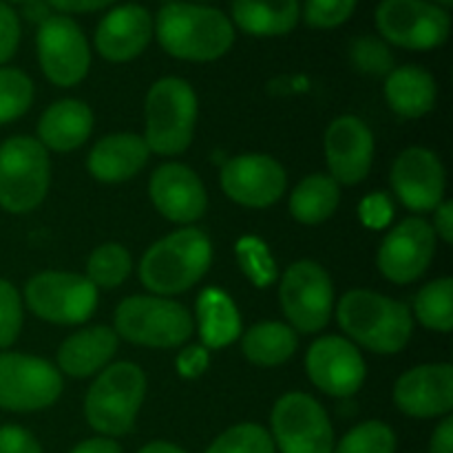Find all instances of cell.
Instances as JSON below:
<instances>
[{"instance_id": "6da1fadb", "label": "cell", "mask_w": 453, "mask_h": 453, "mask_svg": "<svg viewBox=\"0 0 453 453\" xmlns=\"http://www.w3.org/2000/svg\"><path fill=\"white\" fill-rule=\"evenodd\" d=\"M164 51L188 62H212L230 51L234 27L224 12L195 3H168L153 25Z\"/></svg>"}, {"instance_id": "7a4b0ae2", "label": "cell", "mask_w": 453, "mask_h": 453, "mask_svg": "<svg viewBox=\"0 0 453 453\" xmlns=\"http://www.w3.org/2000/svg\"><path fill=\"white\" fill-rule=\"evenodd\" d=\"M336 319L349 339L376 354L401 352L414 332V317L405 303L372 290L345 292Z\"/></svg>"}, {"instance_id": "3957f363", "label": "cell", "mask_w": 453, "mask_h": 453, "mask_svg": "<svg viewBox=\"0 0 453 453\" xmlns=\"http://www.w3.org/2000/svg\"><path fill=\"white\" fill-rule=\"evenodd\" d=\"M211 261L208 234L199 228H181L146 250L140 261V279L157 296L181 295L202 281Z\"/></svg>"}, {"instance_id": "277c9868", "label": "cell", "mask_w": 453, "mask_h": 453, "mask_svg": "<svg viewBox=\"0 0 453 453\" xmlns=\"http://www.w3.org/2000/svg\"><path fill=\"white\" fill-rule=\"evenodd\" d=\"M146 396V376L135 363H113L87 392L84 416L102 436H124L135 425Z\"/></svg>"}, {"instance_id": "5b68a950", "label": "cell", "mask_w": 453, "mask_h": 453, "mask_svg": "<svg viewBox=\"0 0 453 453\" xmlns=\"http://www.w3.org/2000/svg\"><path fill=\"white\" fill-rule=\"evenodd\" d=\"M146 133L149 150L180 155L193 142L197 124V96L181 78H162L146 93Z\"/></svg>"}, {"instance_id": "8992f818", "label": "cell", "mask_w": 453, "mask_h": 453, "mask_svg": "<svg viewBox=\"0 0 453 453\" xmlns=\"http://www.w3.org/2000/svg\"><path fill=\"white\" fill-rule=\"evenodd\" d=\"M115 334L144 348H180L193 334V317L173 299L157 295L128 296L115 310Z\"/></svg>"}, {"instance_id": "52a82bcc", "label": "cell", "mask_w": 453, "mask_h": 453, "mask_svg": "<svg viewBox=\"0 0 453 453\" xmlns=\"http://www.w3.org/2000/svg\"><path fill=\"white\" fill-rule=\"evenodd\" d=\"M51 181L49 153L38 140L16 135L0 144V208L25 215L44 202Z\"/></svg>"}, {"instance_id": "ba28073f", "label": "cell", "mask_w": 453, "mask_h": 453, "mask_svg": "<svg viewBox=\"0 0 453 453\" xmlns=\"http://www.w3.org/2000/svg\"><path fill=\"white\" fill-rule=\"evenodd\" d=\"M279 296L292 330L301 334H314L330 323L332 308H334V286L327 270L317 261L303 259L292 264L283 273Z\"/></svg>"}, {"instance_id": "9c48e42d", "label": "cell", "mask_w": 453, "mask_h": 453, "mask_svg": "<svg viewBox=\"0 0 453 453\" xmlns=\"http://www.w3.org/2000/svg\"><path fill=\"white\" fill-rule=\"evenodd\" d=\"M383 40L410 51H429L447 42L449 12L432 0H380L374 13Z\"/></svg>"}, {"instance_id": "30bf717a", "label": "cell", "mask_w": 453, "mask_h": 453, "mask_svg": "<svg viewBox=\"0 0 453 453\" xmlns=\"http://www.w3.org/2000/svg\"><path fill=\"white\" fill-rule=\"evenodd\" d=\"M31 312L56 326H80L88 321L97 305V288L75 273H40L25 286Z\"/></svg>"}, {"instance_id": "8fae6325", "label": "cell", "mask_w": 453, "mask_h": 453, "mask_svg": "<svg viewBox=\"0 0 453 453\" xmlns=\"http://www.w3.org/2000/svg\"><path fill=\"white\" fill-rule=\"evenodd\" d=\"M273 442L281 453H332L334 432L321 403L303 392L286 394L270 414Z\"/></svg>"}, {"instance_id": "7c38bea8", "label": "cell", "mask_w": 453, "mask_h": 453, "mask_svg": "<svg viewBox=\"0 0 453 453\" xmlns=\"http://www.w3.org/2000/svg\"><path fill=\"white\" fill-rule=\"evenodd\" d=\"M62 394L60 370L38 357L0 354V410L38 411L51 407Z\"/></svg>"}, {"instance_id": "4fadbf2b", "label": "cell", "mask_w": 453, "mask_h": 453, "mask_svg": "<svg viewBox=\"0 0 453 453\" xmlns=\"http://www.w3.org/2000/svg\"><path fill=\"white\" fill-rule=\"evenodd\" d=\"M40 69L56 87H75L91 66V51L78 22L69 16H49L35 35Z\"/></svg>"}, {"instance_id": "5bb4252c", "label": "cell", "mask_w": 453, "mask_h": 453, "mask_svg": "<svg viewBox=\"0 0 453 453\" xmlns=\"http://www.w3.org/2000/svg\"><path fill=\"white\" fill-rule=\"evenodd\" d=\"M436 252V233L420 217H407L383 239L376 264L385 279L398 286L423 277Z\"/></svg>"}, {"instance_id": "9a60e30c", "label": "cell", "mask_w": 453, "mask_h": 453, "mask_svg": "<svg viewBox=\"0 0 453 453\" xmlns=\"http://www.w3.org/2000/svg\"><path fill=\"white\" fill-rule=\"evenodd\" d=\"M219 184L239 206L268 208L286 193L288 175L281 164L270 155L246 153L224 164Z\"/></svg>"}, {"instance_id": "2e32d148", "label": "cell", "mask_w": 453, "mask_h": 453, "mask_svg": "<svg viewBox=\"0 0 453 453\" xmlns=\"http://www.w3.org/2000/svg\"><path fill=\"white\" fill-rule=\"evenodd\" d=\"M308 379L321 392L334 398H349L363 388L367 365L357 345L343 336H321L305 354Z\"/></svg>"}, {"instance_id": "e0dca14e", "label": "cell", "mask_w": 453, "mask_h": 453, "mask_svg": "<svg viewBox=\"0 0 453 453\" xmlns=\"http://www.w3.org/2000/svg\"><path fill=\"white\" fill-rule=\"evenodd\" d=\"M392 188L414 212H432L445 195V166L436 153L423 146L405 149L392 164Z\"/></svg>"}, {"instance_id": "ac0fdd59", "label": "cell", "mask_w": 453, "mask_h": 453, "mask_svg": "<svg viewBox=\"0 0 453 453\" xmlns=\"http://www.w3.org/2000/svg\"><path fill=\"white\" fill-rule=\"evenodd\" d=\"M326 162L336 184L354 186L363 181L374 162V135L357 115H341L327 127Z\"/></svg>"}, {"instance_id": "d6986e66", "label": "cell", "mask_w": 453, "mask_h": 453, "mask_svg": "<svg viewBox=\"0 0 453 453\" xmlns=\"http://www.w3.org/2000/svg\"><path fill=\"white\" fill-rule=\"evenodd\" d=\"M149 195L159 215L175 224H193L202 219L208 208L206 188L197 173L186 164H162L150 175Z\"/></svg>"}, {"instance_id": "ffe728a7", "label": "cell", "mask_w": 453, "mask_h": 453, "mask_svg": "<svg viewBox=\"0 0 453 453\" xmlns=\"http://www.w3.org/2000/svg\"><path fill=\"white\" fill-rule=\"evenodd\" d=\"M394 405L414 418H436L453 410V367L429 363L405 372L394 385Z\"/></svg>"}, {"instance_id": "44dd1931", "label": "cell", "mask_w": 453, "mask_h": 453, "mask_svg": "<svg viewBox=\"0 0 453 453\" xmlns=\"http://www.w3.org/2000/svg\"><path fill=\"white\" fill-rule=\"evenodd\" d=\"M153 38V16L142 4L115 7L96 29V49L109 62H131L144 53Z\"/></svg>"}, {"instance_id": "7402d4cb", "label": "cell", "mask_w": 453, "mask_h": 453, "mask_svg": "<svg viewBox=\"0 0 453 453\" xmlns=\"http://www.w3.org/2000/svg\"><path fill=\"white\" fill-rule=\"evenodd\" d=\"M149 146L144 137L135 133H113L106 135L93 146L88 153L87 168L97 181L104 184H119L131 180L149 162Z\"/></svg>"}, {"instance_id": "603a6c76", "label": "cell", "mask_w": 453, "mask_h": 453, "mask_svg": "<svg viewBox=\"0 0 453 453\" xmlns=\"http://www.w3.org/2000/svg\"><path fill=\"white\" fill-rule=\"evenodd\" d=\"M115 349H118L115 330L106 326L87 327L62 341L58 348V370L73 379H87L106 367Z\"/></svg>"}, {"instance_id": "cb8c5ba5", "label": "cell", "mask_w": 453, "mask_h": 453, "mask_svg": "<svg viewBox=\"0 0 453 453\" xmlns=\"http://www.w3.org/2000/svg\"><path fill=\"white\" fill-rule=\"evenodd\" d=\"M93 131V111L80 100H60L38 122V142L44 149L69 153L80 149Z\"/></svg>"}, {"instance_id": "d4e9b609", "label": "cell", "mask_w": 453, "mask_h": 453, "mask_svg": "<svg viewBox=\"0 0 453 453\" xmlns=\"http://www.w3.org/2000/svg\"><path fill=\"white\" fill-rule=\"evenodd\" d=\"M385 97L401 118H423L436 104V80L423 66H394L385 80Z\"/></svg>"}, {"instance_id": "484cf974", "label": "cell", "mask_w": 453, "mask_h": 453, "mask_svg": "<svg viewBox=\"0 0 453 453\" xmlns=\"http://www.w3.org/2000/svg\"><path fill=\"white\" fill-rule=\"evenodd\" d=\"M301 16L299 0H233L234 25L248 35H286Z\"/></svg>"}, {"instance_id": "4316f807", "label": "cell", "mask_w": 453, "mask_h": 453, "mask_svg": "<svg viewBox=\"0 0 453 453\" xmlns=\"http://www.w3.org/2000/svg\"><path fill=\"white\" fill-rule=\"evenodd\" d=\"M199 336L206 349L234 343L242 334V317L234 301L219 288H206L197 299Z\"/></svg>"}, {"instance_id": "83f0119b", "label": "cell", "mask_w": 453, "mask_h": 453, "mask_svg": "<svg viewBox=\"0 0 453 453\" xmlns=\"http://www.w3.org/2000/svg\"><path fill=\"white\" fill-rule=\"evenodd\" d=\"M341 188L330 175L314 173L301 180L290 195V212L296 221L308 226L323 224L336 212Z\"/></svg>"}, {"instance_id": "f1b7e54d", "label": "cell", "mask_w": 453, "mask_h": 453, "mask_svg": "<svg viewBox=\"0 0 453 453\" xmlns=\"http://www.w3.org/2000/svg\"><path fill=\"white\" fill-rule=\"evenodd\" d=\"M295 330L286 323L265 321L257 323L243 334L242 348L250 363L261 367H277L286 363L296 352Z\"/></svg>"}, {"instance_id": "f546056e", "label": "cell", "mask_w": 453, "mask_h": 453, "mask_svg": "<svg viewBox=\"0 0 453 453\" xmlns=\"http://www.w3.org/2000/svg\"><path fill=\"white\" fill-rule=\"evenodd\" d=\"M425 327L436 332L453 330V279L429 281L414 299V314Z\"/></svg>"}, {"instance_id": "4dcf8cb0", "label": "cell", "mask_w": 453, "mask_h": 453, "mask_svg": "<svg viewBox=\"0 0 453 453\" xmlns=\"http://www.w3.org/2000/svg\"><path fill=\"white\" fill-rule=\"evenodd\" d=\"M131 268V252L122 243H102L88 257L87 279L96 288H118L127 281Z\"/></svg>"}, {"instance_id": "1f68e13d", "label": "cell", "mask_w": 453, "mask_h": 453, "mask_svg": "<svg viewBox=\"0 0 453 453\" xmlns=\"http://www.w3.org/2000/svg\"><path fill=\"white\" fill-rule=\"evenodd\" d=\"M239 268L257 288H268L277 281V264L270 255L268 246L259 237H242L234 246Z\"/></svg>"}, {"instance_id": "d6a6232c", "label": "cell", "mask_w": 453, "mask_h": 453, "mask_svg": "<svg viewBox=\"0 0 453 453\" xmlns=\"http://www.w3.org/2000/svg\"><path fill=\"white\" fill-rule=\"evenodd\" d=\"M34 102V82L20 69H0V127L22 118Z\"/></svg>"}, {"instance_id": "836d02e7", "label": "cell", "mask_w": 453, "mask_h": 453, "mask_svg": "<svg viewBox=\"0 0 453 453\" xmlns=\"http://www.w3.org/2000/svg\"><path fill=\"white\" fill-rule=\"evenodd\" d=\"M396 451V436L392 427L380 420H367L357 425L352 432L341 438L339 447L332 453H394Z\"/></svg>"}, {"instance_id": "e575fe53", "label": "cell", "mask_w": 453, "mask_h": 453, "mask_svg": "<svg viewBox=\"0 0 453 453\" xmlns=\"http://www.w3.org/2000/svg\"><path fill=\"white\" fill-rule=\"evenodd\" d=\"M206 453H274V442L264 427L243 423L217 436Z\"/></svg>"}, {"instance_id": "d590c367", "label": "cell", "mask_w": 453, "mask_h": 453, "mask_svg": "<svg viewBox=\"0 0 453 453\" xmlns=\"http://www.w3.org/2000/svg\"><path fill=\"white\" fill-rule=\"evenodd\" d=\"M349 60L354 69L374 78H388L394 71V53L389 51L388 42L376 35H361L349 47Z\"/></svg>"}, {"instance_id": "8d00e7d4", "label": "cell", "mask_w": 453, "mask_h": 453, "mask_svg": "<svg viewBox=\"0 0 453 453\" xmlns=\"http://www.w3.org/2000/svg\"><path fill=\"white\" fill-rule=\"evenodd\" d=\"M358 0H305L303 20L314 29H336L352 18Z\"/></svg>"}, {"instance_id": "74e56055", "label": "cell", "mask_w": 453, "mask_h": 453, "mask_svg": "<svg viewBox=\"0 0 453 453\" xmlns=\"http://www.w3.org/2000/svg\"><path fill=\"white\" fill-rule=\"evenodd\" d=\"M22 330V299L16 288L0 279V349L16 343Z\"/></svg>"}, {"instance_id": "f35d334b", "label": "cell", "mask_w": 453, "mask_h": 453, "mask_svg": "<svg viewBox=\"0 0 453 453\" xmlns=\"http://www.w3.org/2000/svg\"><path fill=\"white\" fill-rule=\"evenodd\" d=\"M20 44V20L18 13L0 0V65L12 60Z\"/></svg>"}, {"instance_id": "ab89813d", "label": "cell", "mask_w": 453, "mask_h": 453, "mask_svg": "<svg viewBox=\"0 0 453 453\" xmlns=\"http://www.w3.org/2000/svg\"><path fill=\"white\" fill-rule=\"evenodd\" d=\"M0 453H42L35 436L18 425L0 427Z\"/></svg>"}, {"instance_id": "60d3db41", "label": "cell", "mask_w": 453, "mask_h": 453, "mask_svg": "<svg viewBox=\"0 0 453 453\" xmlns=\"http://www.w3.org/2000/svg\"><path fill=\"white\" fill-rule=\"evenodd\" d=\"M208 349L203 345H190V348L181 349L177 357V370L184 379H197L208 370Z\"/></svg>"}, {"instance_id": "b9f144b4", "label": "cell", "mask_w": 453, "mask_h": 453, "mask_svg": "<svg viewBox=\"0 0 453 453\" xmlns=\"http://www.w3.org/2000/svg\"><path fill=\"white\" fill-rule=\"evenodd\" d=\"M389 217H392V203L388 202L385 195H372V197L361 202V221L370 226V228H383L389 221Z\"/></svg>"}, {"instance_id": "7bdbcfd3", "label": "cell", "mask_w": 453, "mask_h": 453, "mask_svg": "<svg viewBox=\"0 0 453 453\" xmlns=\"http://www.w3.org/2000/svg\"><path fill=\"white\" fill-rule=\"evenodd\" d=\"M49 7L58 9L62 16L66 13H91L100 12V9L109 7L115 0H47Z\"/></svg>"}, {"instance_id": "ee69618b", "label": "cell", "mask_w": 453, "mask_h": 453, "mask_svg": "<svg viewBox=\"0 0 453 453\" xmlns=\"http://www.w3.org/2000/svg\"><path fill=\"white\" fill-rule=\"evenodd\" d=\"M434 233L445 243H453V202H441L436 206Z\"/></svg>"}, {"instance_id": "f6af8a7d", "label": "cell", "mask_w": 453, "mask_h": 453, "mask_svg": "<svg viewBox=\"0 0 453 453\" xmlns=\"http://www.w3.org/2000/svg\"><path fill=\"white\" fill-rule=\"evenodd\" d=\"M429 453H453V418L447 416L434 432Z\"/></svg>"}, {"instance_id": "bcb514c9", "label": "cell", "mask_w": 453, "mask_h": 453, "mask_svg": "<svg viewBox=\"0 0 453 453\" xmlns=\"http://www.w3.org/2000/svg\"><path fill=\"white\" fill-rule=\"evenodd\" d=\"M71 453H122V449L111 438H91V441L80 442Z\"/></svg>"}, {"instance_id": "7dc6e473", "label": "cell", "mask_w": 453, "mask_h": 453, "mask_svg": "<svg viewBox=\"0 0 453 453\" xmlns=\"http://www.w3.org/2000/svg\"><path fill=\"white\" fill-rule=\"evenodd\" d=\"M22 13L29 22H35V25H42L51 13H49V3L47 0H27L25 7H22Z\"/></svg>"}, {"instance_id": "c3c4849f", "label": "cell", "mask_w": 453, "mask_h": 453, "mask_svg": "<svg viewBox=\"0 0 453 453\" xmlns=\"http://www.w3.org/2000/svg\"><path fill=\"white\" fill-rule=\"evenodd\" d=\"M140 453H186L181 447L171 445V442H164V441H155L149 442L146 447H142Z\"/></svg>"}, {"instance_id": "681fc988", "label": "cell", "mask_w": 453, "mask_h": 453, "mask_svg": "<svg viewBox=\"0 0 453 453\" xmlns=\"http://www.w3.org/2000/svg\"><path fill=\"white\" fill-rule=\"evenodd\" d=\"M434 4H438V7H442V9H447V7H451L453 4V0H432Z\"/></svg>"}, {"instance_id": "f907efd6", "label": "cell", "mask_w": 453, "mask_h": 453, "mask_svg": "<svg viewBox=\"0 0 453 453\" xmlns=\"http://www.w3.org/2000/svg\"><path fill=\"white\" fill-rule=\"evenodd\" d=\"M12 3H27V0H12Z\"/></svg>"}]
</instances>
